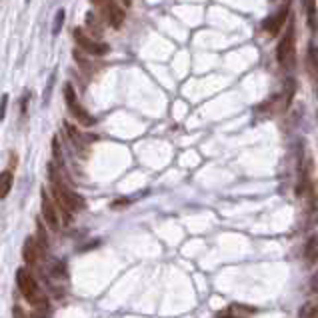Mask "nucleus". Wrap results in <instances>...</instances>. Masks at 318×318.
Here are the masks:
<instances>
[{
    "label": "nucleus",
    "mask_w": 318,
    "mask_h": 318,
    "mask_svg": "<svg viewBox=\"0 0 318 318\" xmlns=\"http://www.w3.org/2000/svg\"><path fill=\"white\" fill-rule=\"evenodd\" d=\"M16 284L20 288V294L34 306H44L46 304V298L42 296L36 280L32 278V274L26 270V268H18L16 270Z\"/></svg>",
    "instance_id": "obj_1"
},
{
    "label": "nucleus",
    "mask_w": 318,
    "mask_h": 318,
    "mask_svg": "<svg viewBox=\"0 0 318 318\" xmlns=\"http://www.w3.org/2000/svg\"><path fill=\"white\" fill-rule=\"evenodd\" d=\"M64 102H66V108H68L70 116L76 122H80L82 126H94L96 124V118L80 104V100H78V96H76V92H74V88H72L70 82L64 84Z\"/></svg>",
    "instance_id": "obj_2"
},
{
    "label": "nucleus",
    "mask_w": 318,
    "mask_h": 318,
    "mask_svg": "<svg viewBox=\"0 0 318 318\" xmlns=\"http://www.w3.org/2000/svg\"><path fill=\"white\" fill-rule=\"evenodd\" d=\"M278 62L284 70H292L294 68V62H296V36H294V24L290 22L288 24V30L286 34L282 36L280 44H278Z\"/></svg>",
    "instance_id": "obj_3"
},
{
    "label": "nucleus",
    "mask_w": 318,
    "mask_h": 318,
    "mask_svg": "<svg viewBox=\"0 0 318 318\" xmlns=\"http://www.w3.org/2000/svg\"><path fill=\"white\" fill-rule=\"evenodd\" d=\"M52 188H54V198L58 200V204L62 206V210H68V212H78L84 208V200L80 194H76L74 190H70L68 186H64L60 180L52 182Z\"/></svg>",
    "instance_id": "obj_4"
},
{
    "label": "nucleus",
    "mask_w": 318,
    "mask_h": 318,
    "mask_svg": "<svg viewBox=\"0 0 318 318\" xmlns=\"http://www.w3.org/2000/svg\"><path fill=\"white\" fill-rule=\"evenodd\" d=\"M90 2L102 12V16L106 18V22L112 28H120L124 22V10L120 4H116L114 0H90Z\"/></svg>",
    "instance_id": "obj_5"
},
{
    "label": "nucleus",
    "mask_w": 318,
    "mask_h": 318,
    "mask_svg": "<svg viewBox=\"0 0 318 318\" xmlns=\"http://www.w3.org/2000/svg\"><path fill=\"white\" fill-rule=\"evenodd\" d=\"M72 38H74V42L86 52V54H92V56H102V54H106L108 52V46L106 44H102V42H98L94 36H88V34H84V30L82 28H74L72 30Z\"/></svg>",
    "instance_id": "obj_6"
},
{
    "label": "nucleus",
    "mask_w": 318,
    "mask_h": 318,
    "mask_svg": "<svg viewBox=\"0 0 318 318\" xmlns=\"http://www.w3.org/2000/svg\"><path fill=\"white\" fill-rule=\"evenodd\" d=\"M288 14H290V0H288V2H284V4L278 8V12H276L274 16H270V18H266V20L262 22L264 30H266L268 34L276 36V34L282 30V26L286 24V18H288Z\"/></svg>",
    "instance_id": "obj_7"
},
{
    "label": "nucleus",
    "mask_w": 318,
    "mask_h": 318,
    "mask_svg": "<svg viewBox=\"0 0 318 318\" xmlns=\"http://www.w3.org/2000/svg\"><path fill=\"white\" fill-rule=\"evenodd\" d=\"M40 208H42V218H44V222L48 224V228H50V230H58V226H60L58 210H56V206L52 204V200L48 198V194H46L44 190L40 192Z\"/></svg>",
    "instance_id": "obj_8"
},
{
    "label": "nucleus",
    "mask_w": 318,
    "mask_h": 318,
    "mask_svg": "<svg viewBox=\"0 0 318 318\" xmlns=\"http://www.w3.org/2000/svg\"><path fill=\"white\" fill-rule=\"evenodd\" d=\"M22 258H24V262L26 264H36V260H38V244H36V240L32 238V236H28L26 240H24V246H22Z\"/></svg>",
    "instance_id": "obj_9"
},
{
    "label": "nucleus",
    "mask_w": 318,
    "mask_h": 318,
    "mask_svg": "<svg viewBox=\"0 0 318 318\" xmlns=\"http://www.w3.org/2000/svg\"><path fill=\"white\" fill-rule=\"evenodd\" d=\"M304 256H306V262H308L310 266H314V264L318 262V234H312V236L306 240Z\"/></svg>",
    "instance_id": "obj_10"
},
{
    "label": "nucleus",
    "mask_w": 318,
    "mask_h": 318,
    "mask_svg": "<svg viewBox=\"0 0 318 318\" xmlns=\"http://www.w3.org/2000/svg\"><path fill=\"white\" fill-rule=\"evenodd\" d=\"M12 182H14V176H12V172H10V170L0 172V200H4V198L10 194Z\"/></svg>",
    "instance_id": "obj_11"
},
{
    "label": "nucleus",
    "mask_w": 318,
    "mask_h": 318,
    "mask_svg": "<svg viewBox=\"0 0 318 318\" xmlns=\"http://www.w3.org/2000/svg\"><path fill=\"white\" fill-rule=\"evenodd\" d=\"M64 128H66V132H68V136H70V140H72V144L80 150V152H84V140H82V136H80V132L70 124V122H64Z\"/></svg>",
    "instance_id": "obj_12"
},
{
    "label": "nucleus",
    "mask_w": 318,
    "mask_h": 318,
    "mask_svg": "<svg viewBox=\"0 0 318 318\" xmlns=\"http://www.w3.org/2000/svg\"><path fill=\"white\" fill-rule=\"evenodd\" d=\"M300 318H318V306L314 302H306L300 310H298Z\"/></svg>",
    "instance_id": "obj_13"
},
{
    "label": "nucleus",
    "mask_w": 318,
    "mask_h": 318,
    "mask_svg": "<svg viewBox=\"0 0 318 318\" xmlns=\"http://www.w3.org/2000/svg\"><path fill=\"white\" fill-rule=\"evenodd\" d=\"M64 18H66V12H64L62 8H58V12L54 14V22H52V34H54V36L62 30V26H64Z\"/></svg>",
    "instance_id": "obj_14"
},
{
    "label": "nucleus",
    "mask_w": 318,
    "mask_h": 318,
    "mask_svg": "<svg viewBox=\"0 0 318 318\" xmlns=\"http://www.w3.org/2000/svg\"><path fill=\"white\" fill-rule=\"evenodd\" d=\"M54 78H56V70L50 74L48 82H46V88H44V96H42V106H46L50 102V96H52V88H54Z\"/></svg>",
    "instance_id": "obj_15"
},
{
    "label": "nucleus",
    "mask_w": 318,
    "mask_h": 318,
    "mask_svg": "<svg viewBox=\"0 0 318 318\" xmlns=\"http://www.w3.org/2000/svg\"><path fill=\"white\" fill-rule=\"evenodd\" d=\"M86 26L92 30V34H94L96 38L102 34V30L98 28V22H96V16H94V12H88V14H86Z\"/></svg>",
    "instance_id": "obj_16"
},
{
    "label": "nucleus",
    "mask_w": 318,
    "mask_h": 318,
    "mask_svg": "<svg viewBox=\"0 0 318 318\" xmlns=\"http://www.w3.org/2000/svg\"><path fill=\"white\" fill-rule=\"evenodd\" d=\"M306 8H308L310 28H312V30H316V2H314V0H306Z\"/></svg>",
    "instance_id": "obj_17"
},
{
    "label": "nucleus",
    "mask_w": 318,
    "mask_h": 318,
    "mask_svg": "<svg viewBox=\"0 0 318 318\" xmlns=\"http://www.w3.org/2000/svg\"><path fill=\"white\" fill-rule=\"evenodd\" d=\"M52 154H54V160L62 166V152H60V144H58V136L52 138Z\"/></svg>",
    "instance_id": "obj_18"
},
{
    "label": "nucleus",
    "mask_w": 318,
    "mask_h": 318,
    "mask_svg": "<svg viewBox=\"0 0 318 318\" xmlns=\"http://www.w3.org/2000/svg\"><path fill=\"white\" fill-rule=\"evenodd\" d=\"M6 106H8V94L0 96V120H4L6 116Z\"/></svg>",
    "instance_id": "obj_19"
},
{
    "label": "nucleus",
    "mask_w": 318,
    "mask_h": 318,
    "mask_svg": "<svg viewBox=\"0 0 318 318\" xmlns=\"http://www.w3.org/2000/svg\"><path fill=\"white\" fill-rule=\"evenodd\" d=\"M38 238H40V242L44 244V246H48V240H46V232H44V228H42V224L38 222Z\"/></svg>",
    "instance_id": "obj_20"
},
{
    "label": "nucleus",
    "mask_w": 318,
    "mask_h": 318,
    "mask_svg": "<svg viewBox=\"0 0 318 318\" xmlns=\"http://www.w3.org/2000/svg\"><path fill=\"white\" fill-rule=\"evenodd\" d=\"M310 288H312V292H318V270L314 272V276L310 280Z\"/></svg>",
    "instance_id": "obj_21"
},
{
    "label": "nucleus",
    "mask_w": 318,
    "mask_h": 318,
    "mask_svg": "<svg viewBox=\"0 0 318 318\" xmlns=\"http://www.w3.org/2000/svg\"><path fill=\"white\" fill-rule=\"evenodd\" d=\"M12 312H14V318H28V316H26V312H24L20 306H14V310H12Z\"/></svg>",
    "instance_id": "obj_22"
},
{
    "label": "nucleus",
    "mask_w": 318,
    "mask_h": 318,
    "mask_svg": "<svg viewBox=\"0 0 318 318\" xmlns=\"http://www.w3.org/2000/svg\"><path fill=\"white\" fill-rule=\"evenodd\" d=\"M122 4H124V6H130V0H122Z\"/></svg>",
    "instance_id": "obj_23"
}]
</instances>
